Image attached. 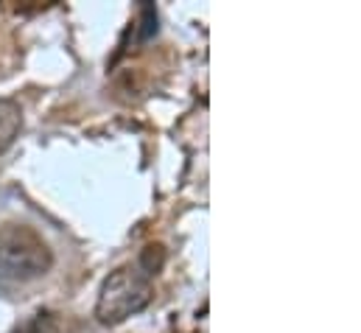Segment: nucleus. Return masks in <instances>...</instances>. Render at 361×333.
<instances>
[{
  "label": "nucleus",
  "instance_id": "nucleus-1",
  "mask_svg": "<svg viewBox=\"0 0 361 333\" xmlns=\"http://www.w3.org/2000/svg\"><path fill=\"white\" fill-rule=\"evenodd\" d=\"M154 300V283L137 266H121L109 272L98 289L95 320L101 325H121L129 317L146 311Z\"/></svg>",
  "mask_w": 361,
  "mask_h": 333
},
{
  "label": "nucleus",
  "instance_id": "nucleus-2",
  "mask_svg": "<svg viewBox=\"0 0 361 333\" xmlns=\"http://www.w3.org/2000/svg\"><path fill=\"white\" fill-rule=\"evenodd\" d=\"M0 269L14 280H37L54 269V250L23 222L0 224Z\"/></svg>",
  "mask_w": 361,
  "mask_h": 333
},
{
  "label": "nucleus",
  "instance_id": "nucleus-3",
  "mask_svg": "<svg viewBox=\"0 0 361 333\" xmlns=\"http://www.w3.org/2000/svg\"><path fill=\"white\" fill-rule=\"evenodd\" d=\"M23 132V107L14 98H0V157Z\"/></svg>",
  "mask_w": 361,
  "mask_h": 333
},
{
  "label": "nucleus",
  "instance_id": "nucleus-4",
  "mask_svg": "<svg viewBox=\"0 0 361 333\" xmlns=\"http://www.w3.org/2000/svg\"><path fill=\"white\" fill-rule=\"evenodd\" d=\"M166 258H169V252L163 244H146L143 250H140V258H137V269L146 274V277H154V274H160L163 272V266H166Z\"/></svg>",
  "mask_w": 361,
  "mask_h": 333
},
{
  "label": "nucleus",
  "instance_id": "nucleus-5",
  "mask_svg": "<svg viewBox=\"0 0 361 333\" xmlns=\"http://www.w3.org/2000/svg\"><path fill=\"white\" fill-rule=\"evenodd\" d=\"M11 333H62V325H59V317L54 311H37L31 320L17 325Z\"/></svg>",
  "mask_w": 361,
  "mask_h": 333
},
{
  "label": "nucleus",
  "instance_id": "nucleus-6",
  "mask_svg": "<svg viewBox=\"0 0 361 333\" xmlns=\"http://www.w3.org/2000/svg\"><path fill=\"white\" fill-rule=\"evenodd\" d=\"M140 23H143L140 40H149V37L157 31V8H154L152 3H143V6H140Z\"/></svg>",
  "mask_w": 361,
  "mask_h": 333
}]
</instances>
